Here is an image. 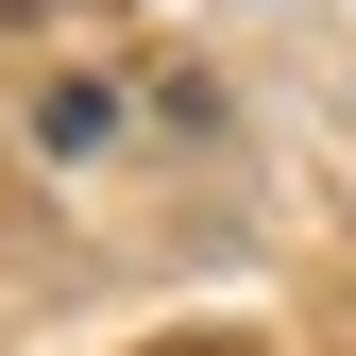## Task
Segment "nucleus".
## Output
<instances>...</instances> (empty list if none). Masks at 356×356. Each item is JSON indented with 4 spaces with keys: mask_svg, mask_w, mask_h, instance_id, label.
Listing matches in <instances>:
<instances>
[{
    "mask_svg": "<svg viewBox=\"0 0 356 356\" xmlns=\"http://www.w3.org/2000/svg\"><path fill=\"white\" fill-rule=\"evenodd\" d=\"M170 356H238V339H170Z\"/></svg>",
    "mask_w": 356,
    "mask_h": 356,
    "instance_id": "obj_2",
    "label": "nucleus"
},
{
    "mask_svg": "<svg viewBox=\"0 0 356 356\" xmlns=\"http://www.w3.org/2000/svg\"><path fill=\"white\" fill-rule=\"evenodd\" d=\"M17 17H51V0H0V34H17Z\"/></svg>",
    "mask_w": 356,
    "mask_h": 356,
    "instance_id": "obj_1",
    "label": "nucleus"
}]
</instances>
